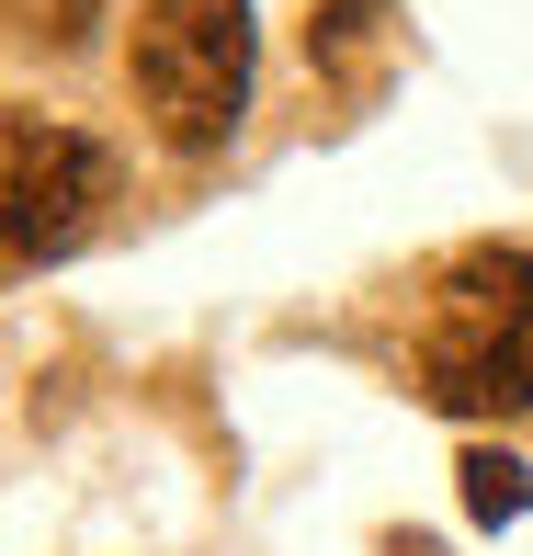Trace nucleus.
Here are the masks:
<instances>
[{"label":"nucleus","mask_w":533,"mask_h":556,"mask_svg":"<svg viewBox=\"0 0 533 556\" xmlns=\"http://www.w3.org/2000/svg\"><path fill=\"white\" fill-rule=\"evenodd\" d=\"M420 397L454 420L533 409V250H466L420 318Z\"/></svg>","instance_id":"f257e3e1"},{"label":"nucleus","mask_w":533,"mask_h":556,"mask_svg":"<svg viewBox=\"0 0 533 556\" xmlns=\"http://www.w3.org/2000/svg\"><path fill=\"white\" fill-rule=\"evenodd\" d=\"M0 205H12V273L80 250V227L114 205V148H91L58 114H12L0 125Z\"/></svg>","instance_id":"7ed1b4c3"},{"label":"nucleus","mask_w":533,"mask_h":556,"mask_svg":"<svg viewBox=\"0 0 533 556\" xmlns=\"http://www.w3.org/2000/svg\"><path fill=\"white\" fill-rule=\"evenodd\" d=\"M137 103L160 148L205 160L250 114V0H148L137 12Z\"/></svg>","instance_id":"f03ea898"},{"label":"nucleus","mask_w":533,"mask_h":556,"mask_svg":"<svg viewBox=\"0 0 533 556\" xmlns=\"http://www.w3.org/2000/svg\"><path fill=\"white\" fill-rule=\"evenodd\" d=\"M466 511H477V522L533 511V466H511V454H466Z\"/></svg>","instance_id":"20e7f679"}]
</instances>
